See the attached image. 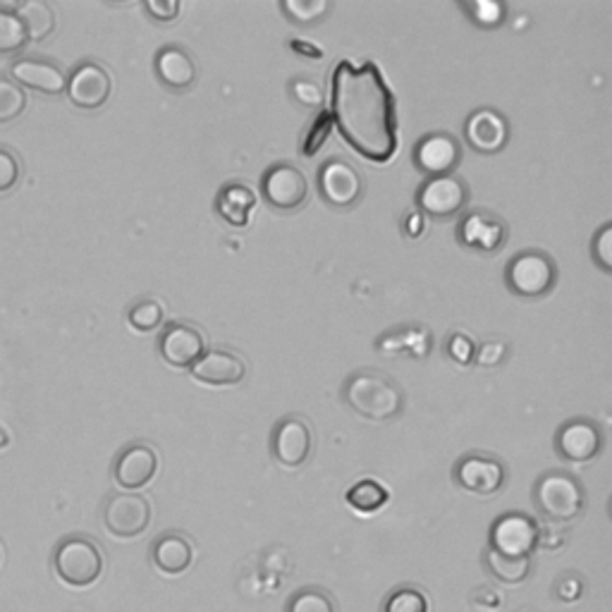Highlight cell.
Segmentation results:
<instances>
[{
    "mask_svg": "<svg viewBox=\"0 0 612 612\" xmlns=\"http://www.w3.org/2000/svg\"><path fill=\"white\" fill-rule=\"evenodd\" d=\"M557 280V266L539 249L519 251L509 259L505 271L507 287L519 297H543L553 290Z\"/></svg>",
    "mask_w": 612,
    "mask_h": 612,
    "instance_id": "5b68a950",
    "label": "cell"
},
{
    "mask_svg": "<svg viewBox=\"0 0 612 612\" xmlns=\"http://www.w3.org/2000/svg\"><path fill=\"white\" fill-rule=\"evenodd\" d=\"M330 130H333V118H330L328 110H321V113L316 115V120L311 122L309 132H306V139H304V144H302L304 156H309V158L316 156L318 149H321L328 142Z\"/></svg>",
    "mask_w": 612,
    "mask_h": 612,
    "instance_id": "d590c367",
    "label": "cell"
},
{
    "mask_svg": "<svg viewBox=\"0 0 612 612\" xmlns=\"http://www.w3.org/2000/svg\"><path fill=\"white\" fill-rule=\"evenodd\" d=\"M290 48L295 50L297 56L302 58H311V60H321L323 58V50L309 44V42H304V38H295V42H290Z\"/></svg>",
    "mask_w": 612,
    "mask_h": 612,
    "instance_id": "f6af8a7d",
    "label": "cell"
},
{
    "mask_svg": "<svg viewBox=\"0 0 612 612\" xmlns=\"http://www.w3.org/2000/svg\"><path fill=\"white\" fill-rule=\"evenodd\" d=\"M8 445H10V433L3 426H0V450L8 448Z\"/></svg>",
    "mask_w": 612,
    "mask_h": 612,
    "instance_id": "7dc6e473",
    "label": "cell"
},
{
    "mask_svg": "<svg viewBox=\"0 0 612 612\" xmlns=\"http://www.w3.org/2000/svg\"><path fill=\"white\" fill-rule=\"evenodd\" d=\"M280 8H283V12L292 22L314 24L330 10V3L328 0H283Z\"/></svg>",
    "mask_w": 612,
    "mask_h": 612,
    "instance_id": "e575fe53",
    "label": "cell"
},
{
    "mask_svg": "<svg viewBox=\"0 0 612 612\" xmlns=\"http://www.w3.org/2000/svg\"><path fill=\"white\" fill-rule=\"evenodd\" d=\"M505 356H507V342H503V340H486V342H481L479 348H476L474 362L479 366L493 368V366H501L505 362Z\"/></svg>",
    "mask_w": 612,
    "mask_h": 612,
    "instance_id": "74e56055",
    "label": "cell"
},
{
    "mask_svg": "<svg viewBox=\"0 0 612 612\" xmlns=\"http://www.w3.org/2000/svg\"><path fill=\"white\" fill-rule=\"evenodd\" d=\"M342 400L352 412L368 421H390L404 410V392L398 382L372 368L356 372L344 380Z\"/></svg>",
    "mask_w": 612,
    "mask_h": 612,
    "instance_id": "7a4b0ae2",
    "label": "cell"
},
{
    "mask_svg": "<svg viewBox=\"0 0 612 612\" xmlns=\"http://www.w3.org/2000/svg\"><path fill=\"white\" fill-rule=\"evenodd\" d=\"M455 481L469 493L489 497L497 491H503L507 481V469L501 459L493 455L471 452L455 464Z\"/></svg>",
    "mask_w": 612,
    "mask_h": 612,
    "instance_id": "8fae6325",
    "label": "cell"
},
{
    "mask_svg": "<svg viewBox=\"0 0 612 612\" xmlns=\"http://www.w3.org/2000/svg\"><path fill=\"white\" fill-rule=\"evenodd\" d=\"M144 8L156 22H175L177 15H180V3L177 0H146Z\"/></svg>",
    "mask_w": 612,
    "mask_h": 612,
    "instance_id": "b9f144b4",
    "label": "cell"
},
{
    "mask_svg": "<svg viewBox=\"0 0 612 612\" xmlns=\"http://www.w3.org/2000/svg\"><path fill=\"white\" fill-rule=\"evenodd\" d=\"M469 201V187L457 175H438L428 177V180L419 187L416 203L419 213H426L431 219H452V215L462 213Z\"/></svg>",
    "mask_w": 612,
    "mask_h": 612,
    "instance_id": "52a82bcc",
    "label": "cell"
},
{
    "mask_svg": "<svg viewBox=\"0 0 612 612\" xmlns=\"http://www.w3.org/2000/svg\"><path fill=\"white\" fill-rule=\"evenodd\" d=\"M27 108V92L8 76H0V125L17 120Z\"/></svg>",
    "mask_w": 612,
    "mask_h": 612,
    "instance_id": "d6a6232c",
    "label": "cell"
},
{
    "mask_svg": "<svg viewBox=\"0 0 612 612\" xmlns=\"http://www.w3.org/2000/svg\"><path fill=\"white\" fill-rule=\"evenodd\" d=\"M68 96L76 108L96 110L106 104L113 92V80L104 66L86 60L68 76Z\"/></svg>",
    "mask_w": 612,
    "mask_h": 612,
    "instance_id": "4fadbf2b",
    "label": "cell"
},
{
    "mask_svg": "<svg viewBox=\"0 0 612 612\" xmlns=\"http://www.w3.org/2000/svg\"><path fill=\"white\" fill-rule=\"evenodd\" d=\"M104 525L118 539H137L151 525V505L144 495L113 493L104 507Z\"/></svg>",
    "mask_w": 612,
    "mask_h": 612,
    "instance_id": "ba28073f",
    "label": "cell"
},
{
    "mask_svg": "<svg viewBox=\"0 0 612 612\" xmlns=\"http://www.w3.org/2000/svg\"><path fill=\"white\" fill-rule=\"evenodd\" d=\"M290 92H292V96H295L297 104H302L306 108H318V106H323V101H326L321 84L309 80V76H297V80H292Z\"/></svg>",
    "mask_w": 612,
    "mask_h": 612,
    "instance_id": "8d00e7d4",
    "label": "cell"
},
{
    "mask_svg": "<svg viewBox=\"0 0 612 612\" xmlns=\"http://www.w3.org/2000/svg\"><path fill=\"white\" fill-rule=\"evenodd\" d=\"M464 134L471 149L479 153H497L503 151L507 139H509V125L503 113L491 110V108H479L467 118Z\"/></svg>",
    "mask_w": 612,
    "mask_h": 612,
    "instance_id": "ffe728a7",
    "label": "cell"
},
{
    "mask_svg": "<svg viewBox=\"0 0 612 612\" xmlns=\"http://www.w3.org/2000/svg\"><path fill=\"white\" fill-rule=\"evenodd\" d=\"M462 163V144L448 132H431L414 146V165L431 177L452 175Z\"/></svg>",
    "mask_w": 612,
    "mask_h": 612,
    "instance_id": "9a60e30c",
    "label": "cell"
},
{
    "mask_svg": "<svg viewBox=\"0 0 612 612\" xmlns=\"http://www.w3.org/2000/svg\"><path fill=\"white\" fill-rule=\"evenodd\" d=\"M448 354H450L452 362L467 366V364L474 362L476 344L467 333H452L450 340H448Z\"/></svg>",
    "mask_w": 612,
    "mask_h": 612,
    "instance_id": "60d3db41",
    "label": "cell"
},
{
    "mask_svg": "<svg viewBox=\"0 0 612 612\" xmlns=\"http://www.w3.org/2000/svg\"><path fill=\"white\" fill-rule=\"evenodd\" d=\"M483 567L489 569L491 577L503 584H521L531 574V557H507L495 551H486L483 555Z\"/></svg>",
    "mask_w": 612,
    "mask_h": 612,
    "instance_id": "4316f807",
    "label": "cell"
},
{
    "mask_svg": "<svg viewBox=\"0 0 612 612\" xmlns=\"http://www.w3.org/2000/svg\"><path fill=\"white\" fill-rule=\"evenodd\" d=\"M382 612H428V598L419 586H398L388 593Z\"/></svg>",
    "mask_w": 612,
    "mask_h": 612,
    "instance_id": "f546056e",
    "label": "cell"
},
{
    "mask_svg": "<svg viewBox=\"0 0 612 612\" xmlns=\"http://www.w3.org/2000/svg\"><path fill=\"white\" fill-rule=\"evenodd\" d=\"M285 612H338V608L323 586H304L290 596Z\"/></svg>",
    "mask_w": 612,
    "mask_h": 612,
    "instance_id": "f1b7e54d",
    "label": "cell"
},
{
    "mask_svg": "<svg viewBox=\"0 0 612 612\" xmlns=\"http://www.w3.org/2000/svg\"><path fill=\"white\" fill-rule=\"evenodd\" d=\"M318 189L330 207L350 209L362 199L364 183L348 161L330 158L318 170Z\"/></svg>",
    "mask_w": 612,
    "mask_h": 612,
    "instance_id": "7c38bea8",
    "label": "cell"
},
{
    "mask_svg": "<svg viewBox=\"0 0 612 612\" xmlns=\"http://www.w3.org/2000/svg\"><path fill=\"white\" fill-rule=\"evenodd\" d=\"M539 521L527 513H505L493 521L489 548L507 557H531L539 545Z\"/></svg>",
    "mask_w": 612,
    "mask_h": 612,
    "instance_id": "8992f818",
    "label": "cell"
},
{
    "mask_svg": "<svg viewBox=\"0 0 612 612\" xmlns=\"http://www.w3.org/2000/svg\"><path fill=\"white\" fill-rule=\"evenodd\" d=\"M151 560L163 574H183L195 563V543L180 531H165L151 545Z\"/></svg>",
    "mask_w": 612,
    "mask_h": 612,
    "instance_id": "603a6c76",
    "label": "cell"
},
{
    "mask_svg": "<svg viewBox=\"0 0 612 612\" xmlns=\"http://www.w3.org/2000/svg\"><path fill=\"white\" fill-rule=\"evenodd\" d=\"M266 201L278 211H295L309 199V183L306 175L292 163H278L266 170L261 180Z\"/></svg>",
    "mask_w": 612,
    "mask_h": 612,
    "instance_id": "30bf717a",
    "label": "cell"
},
{
    "mask_svg": "<svg viewBox=\"0 0 612 612\" xmlns=\"http://www.w3.org/2000/svg\"><path fill=\"white\" fill-rule=\"evenodd\" d=\"M457 239L462 242L467 249L491 254L501 249L507 242V225L491 211H469L457 229Z\"/></svg>",
    "mask_w": 612,
    "mask_h": 612,
    "instance_id": "e0dca14e",
    "label": "cell"
},
{
    "mask_svg": "<svg viewBox=\"0 0 612 612\" xmlns=\"http://www.w3.org/2000/svg\"><path fill=\"white\" fill-rule=\"evenodd\" d=\"M404 229H407V235H410V237H419L421 233H424V215H421L419 211L407 215V219H404Z\"/></svg>",
    "mask_w": 612,
    "mask_h": 612,
    "instance_id": "bcb514c9",
    "label": "cell"
},
{
    "mask_svg": "<svg viewBox=\"0 0 612 612\" xmlns=\"http://www.w3.org/2000/svg\"><path fill=\"white\" fill-rule=\"evenodd\" d=\"M555 591H557L560 598H563V601H577V598L584 591V586H581V581L577 577H574V574H565V577L557 581Z\"/></svg>",
    "mask_w": 612,
    "mask_h": 612,
    "instance_id": "7bdbcfd3",
    "label": "cell"
},
{
    "mask_svg": "<svg viewBox=\"0 0 612 612\" xmlns=\"http://www.w3.org/2000/svg\"><path fill=\"white\" fill-rule=\"evenodd\" d=\"M584 503V486L569 471H545V474L533 483V505L548 521H553V525L577 519L581 515Z\"/></svg>",
    "mask_w": 612,
    "mask_h": 612,
    "instance_id": "3957f363",
    "label": "cell"
},
{
    "mask_svg": "<svg viewBox=\"0 0 612 612\" xmlns=\"http://www.w3.org/2000/svg\"><path fill=\"white\" fill-rule=\"evenodd\" d=\"M191 376L207 386H237L247 376V362L233 350L215 348L191 364Z\"/></svg>",
    "mask_w": 612,
    "mask_h": 612,
    "instance_id": "d6986e66",
    "label": "cell"
},
{
    "mask_svg": "<svg viewBox=\"0 0 612 612\" xmlns=\"http://www.w3.org/2000/svg\"><path fill=\"white\" fill-rule=\"evenodd\" d=\"M601 448L603 433L589 419H569L555 433V450L567 462H591Z\"/></svg>",
    "mask_w": 612,
    "mask_h": 612,
    "instance_id": "5bb4252c",
    "label": "cell"
},
{
    "mask_svg": "<svg viewBox=\"0 0 612 612\" xmlns=\"http://www.w3.org/2000/svg\"><path fill=\"white\" fill-rule=\"evenodd\" d=\"M27 44H30L27 34H24L15 10L0 8V54L3 56L20 54Z\"/></svg>",
    "mask_w": 612,
    "mask_h": 612,
    "instance_id": "4dcf8cb0",
    "label": "cell"
},
{
    "mask_svg": "<svg viewBox=\"0 0 612 612\" xmlns=\"http://www.w3.org/2000/svg\"><path fill=\"white\" fill-rule=\"evenodd\" d=\"M565 541H567L565 529L555 527L553 521H551V525H545V527H539V545H543V548H560Z\"/></svg>",
    "mask_w": 612,
    "mask_h": 612,
    "instance_id": "ee69618b",
    "label": "cell"
},
{
    "mask_svg": "<svg viewBox=\"0 0 612 612\" xmlns=\"http://www.w3.org/2000/svg\"><path fill=\"white\" fill-rule=\"evenodd\" d=\"M163 316L165 309L158 299L146 297V299H139L137 304H132L130 314H127V321L139 333H151V330H156L163 323Z\"/></svg>",
    "mask_w": 612,
    "mask_h": 612,
    "instance_id": "1f68e13d",
    "label": "cell"
},
{
    "mask_svg": "<svg viewBox=\"0 0 612 612\" xmlns=\"http://www.w3.org/2000/svg\"><path fill=\"white\" fill-rule=\"evenodd\" d=\"M390 501L388 489L378 483L376 479L356 481L348 491V505L362 515H374L380 507H386Z\"/></svg>",
    "mask_w": 612,
    "mask_h": 612,
    "instance_id": "83f0119b",
    "label": "cell"
},
{
    "mask_svg": "<svg viewBox=\"0 0 612 612\" xmlns=\"http://www.w3.org/2000/svg\"><path fill=\"white\" fill-rule=\"evenodd\" d=\"M0 560H3V553H0Z\"/></svg>",
    "mask_w": 612,
    "mask_h": 612,
    "instance_id": "c3c4849f",
    "label": "cell"
},
{
    "mask_svg": "<svg viewBox=\"0 0 612 612\" xmlns=\"http://www.w3.org/2000/svg\"><path fill=\"white\" fill-rule=\"evenodd\" d=\"M271 450L278 459V464L287 469L309 462L314 450V431L309 421L295 414L280 419L271 436Z\"/></svg>",
    "mask_w": 612,
    "mask_h": 612,
    "instance_id": "9c48e42d",
    "label": "cell"
},
{
    "mask_svg": "<svg viewBox=\"0 0 612 612\" xmlns=\"http://www.w3.org/2000/svg\"><path fill=\"white\" fill-rule=\"evenodd\" d=\"M153 68H156L158 80L173 92H185L197 82V62L180 46L161 48L156 60H153Z\"/></svg>",
    "mask_w": 612,
    "mask_h": 612,
    "instance_id": "7402d4cb",
    "label": "cell"
},
{
    "mask_svg": "<svg viewBox=\"0 0 612 612\" xmlns=\"http://www.w3.org/2000/svg\"><path fill=\"white\" fill-rule=\"evenodd\" d=\"M20 175H22V168H20V161L15 153L8 149H0V195L15 187Z\"/></svg>",
    "mask_w": 612,
    "mask_h": 612,
    "instance_id": "f35d334b",
    "label": "cell"
},
{
    "mask_svg": "<svg viewBox=\"0 0 612 612\" xmlns=\"http://www.w3.org/2000/svg\"><path fill=\"white\" fill-rule=\"evenodd\" d=\"M376 350L380 354H410L426 356L431 352V333L424 326H400L378 338Z\"/></svg>",
    "mask_w": 612,
    "mask_h": 612,
    "instance_id": "d4e9b609",
    "label": "cell"
},
{
    "mask_svg": "<svg viewBox=\"0 0 612 612\" xmlns=\"http://www.w3.org/2000/svg\"><path fill=\"white\" fill-rule=\"evenodd\" d=\"M158 471V452L146 443H132L118 455L113 464V479L125 491L144 489Z\"/></svg>",
    "mask_w": 612,
    "mask_h": 612,
    "instance_id": "2e32d148",
    "label": "cell"
},
{
    "mask_svg": "<svg viewBox=\"0 0 612 612\" xmlns=\"http://www.w3.org/2000/svg\"><path fill=\"white\" fill-rule=\"evenodd\" d=\"M15 15L27 34V42L38 44L56 32V10L46 0H22Z\"/></svg>",
    "mask_w": 612,
    "mask_h": 612,
    "instance_id": "484cf974",
    "label": "cell"
},
{
    "mask_svg": "<svg viewBox=\"0 0 612 612\" xmlns=\"http://www.w3.org/2000/svg\"><path fill=\"white\" fill-rule=\"evenodd\" d=\"M462 8L469 12V17L474 20L479 27H501L507 17V8L505 3H495V0H467L462 3Z\"/></svg>",
    "mask_w": 612,
    "mask_h": 612,
    "instance_id": "836d02e7",
    "label": "cell"
},
{
    "mask_svg": "<svg viewBox=\"0 0 612 612\" xmlns=\"http://www.w3.org/2000/svg\"><path fill=\"white\" fill-rule=\"evenodd\" d=\"M591 254L596 263L603 268V271H610L612 268V225L605 223L601 229H598V235L593 237V245H591Z\"/></svg>",
    "mask_w": 612,
    "mask_h": 612,
    "instance_id": "ab89813d",
    "label": "cell"
},
{
    "mask_svg": "<svg viewBox=\"0 0 612 612\" xmlns=\"http://www.w3.org/2000/svg\"><path fill=\"white\" fill-rule=\"evenodd\" d=\"M254 207H257V195H254L251 187L242 183L223 185L219 197H215V211H219L221 219L233 227L249 225Z\"/></svg>",
    "mask_w": 612,
    "mask_h": 612,
    "instance_id": "cb8c5ba5",
    "label": "cell"
},
{
    "mask_svg": "<svg viewBox=\"0 0 612 612\" xmlns=\"http://www.w3.org/2000/svg\"><path fill=\"white\" fill-rule=\"evenodd\" d=\"M54 569L60 581L84 589L104 574V553L86 536H68L54 551Z\"/></svg>",
    "mask_w": 612,
    "mask_h": 612,
    "instance_id": "277c9868",
    "label": "cell"
},
{
    "mask_svg": "<svg viewBox=\"0 0 612 612\" xmlns=\"http://www.w3.org/2000/svg\"><path fill=\"white\" fill-rule=\"evenodd\" d=\"M158 350L163 360L170 366L191 368V364L203 354V336L201 330L191 323H170L163 330Z\"/></svg>",
    "mask_w": 612,
    "mask_h": 612,
    "instance_id": "44dd1931",
    "label": "cell"
},
{
    "mask_svg": "<svg viewBox=\"0 0 612 612\" xmlns=\"http://www.w3.org/2000/svg\"><path fill=\"white\" fill-rule=\"evenodd\" d=\"M10 80L22 89H32V92L46 96H60L68 89V74L56 62L38 58H22L12 62Z\"/></svg>",
    "mask_w": 612,
    "mask_h": 612,
    "instance_id": "ac0fdd59",
    "label": "cell"
},
{
    "mask_svg": "<svg viewBox=\"0 0 612 612\" xmlns=\"http://www.w3.org/2000/svg\"><path fill=\"white\" fill-rule=\"evenodd\" d=\"M330 118L364 158L386 163L398 151V115L386 76L374 62L354 68L340 60L330 80Z\"/></svg>",
    "mask_w": 612,
    "mask_h": 612,
    "instance_id": "6da1fadb",
    "label": "cell"
}]
</instances>
